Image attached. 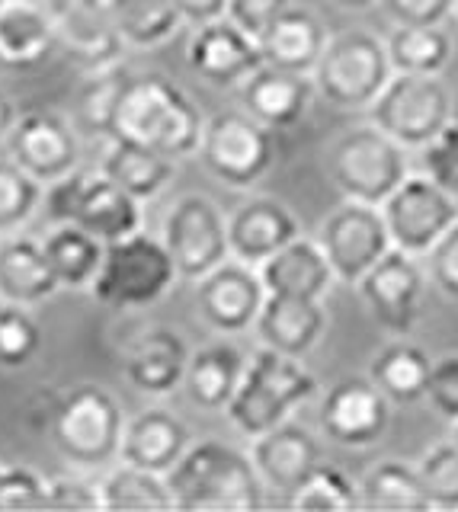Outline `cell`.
I'll use <instances>...</instances> for the list:
<instances>
[{
    "label": "cell",
    "mask_w": 458,
    "mask_h": 512,
    "mask_svg": "<svg viewBox=\"0 0 458 512\" xmlns=\"http://www.w3.org/2000/svg\"><path fill=\"white\" fill-rule=\"evenodd\" d=\"M289 7H292V0H231V4H228V20L234 26H241L247 36H254L260 42L266 32H270V26Z\"/></svg>",
    "instance_id": "bcb514c9"
},
{
    "label": "cell",
    "mask_w": 458,
    "mask_h": 512,
    "mask_svg": "<svg viewBox=\"0 0 458 512\" xmlns=\"http://www.w3.org/2000/svg\"><path fill=\"white\" fill-rule=\"evenodd\" d=\"M7 144L10 157L29 176H36L42 186L68 176L71 170H77V160H81V141H77L74 122L45 109H33L20 116L17 125L10 128Z\"/></svg>",
    "instance_id": "2e32d148"
},
{
    "label": "cell",
    "mask_w": 458,
    "mask_h": 512,
    "mask_svg": "<svg viewBox=\"0 0 458 512\" xmlns=\"http://www.w3.org/2000/svg\"><path fill=\"white\" fill-rule=\"evenodd\" d=\"M260 279L266 285V295H292L311 301H324L330 285L337 282L334 266H330L321 244L302 234L260 266Z\"/></svg>",
    "instance_id": "484cf974"
},
{
    "label": "cell",
    "mask_w": 458,
    "mask_h": 512,
    "mask_svg": "<svg viewBox=\"0 0 458 512\" xmlns=\"http://www.w3.org/2000/svg\"><path fill=\"white\" fill-rule=\"evenodd\" d=\"M244 365H247L244 356L228 343L202 346L199 352L189 356V365H186V378H183L186 397L193 400L199 410H209V413L225 410L241 384Z\"/></svg>",
    "instance_id": "f546056e"
},
{
    "label": "cell",
    "mask_w": 458,
    "mask_h": 512,
    "mask_svg": "<svg viewBox=\"0 0 458 512\" xmlns=\"http://www.w3.org/2000/svg\"><path fill=\"white\" fill-rule=\"evenodd\" d=\"M423 173L446 192L458 196V122L452 119L436 138H430L420 148Z\"/></svg>",
    "instance_id": "7bdbcfd3"
},
{
    "label": "cell",
    "mask_w": 458,
    "mask_h": 512,
    "mask_svg": "<svg viewBox=\"0 0 458 512\" xmlns=\"http://www.w3.org/2000/svg\"><path fill=\"white\" fill-rule=\"evenodd\" d=\"M205 119L196 103L161 74H132L116 112V135L148 144L173 160L199 151Z\"/></svg>",
    "instance_id": "7a4b0ae2"
},
{
    "label": "cell",
    "mask_w": 458,
    "mask_h": 512,
    "mask_svg": "<svg viewBox=\"0 0 458 512\" xmlns=\"http://www.w3.org/2000/svg\"><path fill=\"white\" fill-rule=\"evenodd\" d=\"M0 471H4V464H0Z\"/></svg>",
    "instance_id": "9f6ffc18"
},
{
    "label": "cell",
    "mask_w": 458,
    "mask_h": 512,
    "mask_svg": "<svg viewBox=\"0 0 458 512\" xmlns=\"http://www.w3.org/2000/svg\"><path fill=\"white\" fill-rule=\"evenodd\" d=\"M452 439H455V445H458V423H455V432H452Z\"/></svg>",
    "instance_id": "db71d44e"
},
{
    "label": "cell",
    "mask_w": 458,
    "mask_h": 512,
    "mask_svg": "<svg viewBox=\"0 0 458 512\" xmlns=\"http://www.w3.org/2000/svg\"><path fill=\"white\" fill-rule=\"evenodd\" d=\"M430 368L433 359L417 343H410L407 336H394V343L375 356L369 378L388 394L391 404H417L426 397Z\"/></svg>",
    "instance_id": "d6a6232c"
},
{
    "label": "cell",
    "mask_w": 458,
    "mask_h": 512,
    "mask_svg": "<svg viewBox=\"0 0 458 512\" xmlns=\"http://www.w3.org/2000/svg\"><path fill=\"white\" fill-rule=\"evenodd\" d=\"M189 356H193V352L186 349L183 336L177 330L154 327V330H145L141 336H135V340L125 346L122 368L135 391L151 394V397H164L183 384Z\"/></svg>",
    "instance_id": "ffe728a7"
},
{
    "label": "cell",
    "mask_w": 458,
    "mask_h": 512,
    "mask_svg": "<svg viewBox=\"0 0 458 512\" xmlns=\"http://www.w3.org/2000/svg\"><path fill=\"white\" fill-rule=\"evenodd\" d=\"M45 212L55 224H81L103 244L141 231V202L116 186L103 170H71L68 176L49 183Z\"/></svg>",
    "instance_id": "52a82bcc"
},
{
    "label": "cell",
    "mask_w": 458,
    "mask_h": 512,
    "mask_svg": "<svg viewBox=\"0 0 458 512\" xmlns=\"http://www.w3.org/2000/svg\"><path fill=\"white\" fill-rule=\"evenodd\" d=\"M49 480H42L33 468L13 464L0 471V509H49Z\"/></svg>",
    "instance_id": "ee69618b"
},
{
    "label": "cell",
    "mask_w": 458,
    "mask_h": 512,
    "mask_svg": "<svg viewBox=\"0 0 458 512\" xmlns=\"http://www.w3.org/2000/svg\"><path fill=\"white\" fill-rule=\"evenodd\" d=\"M199 157L215 180L234 189H250L276 164L273 128L254 119L247 109L215 112L212 119H205Z\"/></svg>",
    "instance_id": "9c48e42d"
},
{
    "label": "cell",
    "mask_w": 458,
    "mask_h": 512,
    "mask_svg": "<svg viewBox=\"0 0 458 512\" xmlns=\"http://www.w3.org/2000/svg\"><path fill=\"white\" fill-rule=\"evenodd\" d=\"M42 205V183L17 160H0V234H17Z\"/></svg>",
    "instance_id": "f35d334b"
},
{
    "label": "cell",
    "mask_w": 458,
    "mask_h": 512,
    "mask_svg": "<svg viewBox=\"0 0 458 512\" xmlns=\"http://www.w3.org/2000/svg\"><path fill=\"white\" fill-rule=\"evenodd\" d=\"M314 394H318V378L305 372L298 359L263 346L244 365L241 384L225 413L244 436L254 439L260 432L286 423Z\"/></svg>",
    "instance_id": "3957f363"
},
{
    "label": "cell",
    "mask_w": 458,
    "mask_h": 512,
    "mask_svg": "<svg viewBox=\"0 0 458 512\" xmlns=\"http://www.w3.org/2000/svg\"><path fill=\"white\" fill-rule=\"evenodd\" d=\"M164 244L177 263L180 279L199 282L225 260H231L228 221L209 196H183L170 205L164 218Z\"/></svg>",
    "instance_id": "7c38bea8"
},
{
    "label": "cell",
    "mask_w": 458,
    "mask_h": 512,
    "mask_svg": "<svg viewBox=\"0 0 458 512\" xmlns=\"http://www.w3.org/2000/svg\"><path fill=\"white\" fill-rule=\"evenodd\" d=\"M298 234L302 231H298L295 215L276 199H247L228 218L231 256L254 269H260L276 250H282Z\"/></svg>",
    "instance_id": "44dd1931"
},
{
    "label": "cell",
    "mask_w": 458,
    "mask_h": 512,
    "mask_svg": "<svg viewBox=\"0 0 458 512\" xmlns=\"http://www.w3.org/2000/svg\"><path fill=\"white\" fill-rule=\"evenodd\" d=\"M455 20H458V4H455Z\"/></svg>",
    "instance_id": "11a10c76"
},
{
    "label": "cell",
    "mask_w": 458,
    "mask_h": 512,
    "mask_svg": "<svg viewBox=\"0 0 458 512\" xmlns=\"http://www.w3.org/2000/svg\"><path fill=\"white\" fill-rule=\"evenodd\" d=\"M378 208L388 224L391 244L417 260L430 253L458 221V196L433 183L426 173H410Z\"/></svg>",
    "instance_id": "8fae6325"
},
{
    "label": "cell",
    "mask_w": 458,
    "mask_h": 512,
    "mask_svg": "<svg viewBox=\"0 0 458 512\" xmlns=\"http://www.w3.org/2000/svg\"><path fill=\"white\" fill-rule=\"evenodd\" d=\"M385 45L391 68L404 74H442L452 61V42L442 26L398 23Z\"/></svg>",
    "instance_id": "74e56055"
},
{
    "label": "cell",
    "mask_w": 458,
    "mask_h": 512,
    "mask_svg": "<svg viewBox=\"0 0 458 512\" xmlns=\"http://www.w3.org/2000/svg\"><path fill=\"white\" fill-rule=\"evenodd\" d=\"M103 250L106 244L100 237H93L81 224H71V221L55 224L42 240V253H45V260H49L58 285L71 288V292H84V288L93 285L103 263Z\"/></svg>",
    "instance_id": "1f68e13d"
},
{
    "label": "cell",
    "mask_w": 458,
    "mask_h": 512,
    "mask_svg": "<svg viewBox=\"0 0 458 512\" xmlns=\"http://www.w3.org/2000/svg\"><path fill=\"white\" fill-rule=\"evenodd\" d=\"M359 506L362 509H385V512H423L430 509L417 464L401 458H385L372 464L359 480Z\"/></svg>",
    "instance_id": "836d02e7"
},
{
    "label": "cell",
    "mask_w": 458,
    "mask_h": 512,
    "mask_svg": "<svg viewBox=\"0 0 458 512\" xmlns=\"http://www.w3.org/2000/svg\"><path fill=\"white\" fill-rule=\"evenodd\" d=\"M314 90L311 74L282 71L263 64L241 84V103L254 119L270 128H292L308 116Z\"/></svg>",
    "instance_id": "603a6c76"
},
{
    "label": "cell",
    "mask_w": 458,
    "mask_h": 512,
    "mask_svg": "<svg viewBox=\"0 0 458 512\" xmlns=\"http://www.w3.org/2000/svg\"><path fill=\"white\" fill-rule=\"evenodd\" d=\"M426 266H430V282L439 292L458 298V221L442 234L439 244L426 253Z\"/></svg>",
    "instance_id": "7dc6e473"
},
{
    "label": "cell",
    "mask_w": 458,
    "mask_h": 512,
    "mask_svg": "<svg viewBox=\"0 0 458 512\" xmlns=\"http://www.w3.org/2000/svg\"><path fill=\"white\" fill-rule=\"evenodd\" d=\"M318 244L334 266L337 282L350 285H359V279L394 247L382 208L350 199L321 221Z\"/></svg>",
    "instance_id": "4fadbf2b"
},
{
    "label": "cell",
    "mask_w": 458,
    "mask_h": 512,
    "mask_svg": "<svg viewBox=\"0 0 458 512\" xmlns=\"http://www.w3.org/2000/svg\"><path fill=\"white\" fill-rule=\"evenodd\" d=\"M407 148L378 125L346 132L330 154V176L350 202L382 205L410 176Z\"/></svg>",
    "instance_id": "ba28073f"
},
{
    "label": "cell",
    "mask_w": 458,
    "mask_h": 512,
    "mask_svg": "<svg viewBox=\"0 0 458 512\" xmlns=\"http://www.w3.org/2000/svg\"><path fill=\"white\" fill-rule=\"evenodd\" d=\"M45 7L52 13L58 39L81 61L93 64V68H106V64L119 61L125 45L109 20L106 0H45Z\"/></svg>",
    "instance_id": "7402d4cb"
},
{
    "label": "cell",
    "mask_w": 458,
    "mask_h": 512,
    "mask_svg": "<svg viewBox=\"0 0 458 512\" xmlns=\"http://www.w3.org/2000/svg\"><path fill=\"white\" fill-rule=\"evenodd\" d=\"M391 423V400L372 378H340L321 400V432L343 448H369Z\"/></svg>",
    "instance_id": "9a60e30c"
},
{
    "label": "cell",
    "mask_w": 458,
    "mask_h": 512,
    "mask_svg": "<svg viewBox=\"0 0 458 512\" xmlns=\"http://www.w3.org/2000/svg\"><path fill=\"white\" fill-rule=\"evenodd\" d=\"M324 327H327L324 301L292 298V295H266L254 324L263 346L292 359L308 356L318 346Z\"/></svg>",
    "instance_id": "d4e9b609"
},
{
    "label": "cell",
    "mask_w": 458,
    "mask_h": 512,
    "mask_svg": "<svg viewBox=\"0 0 458 512\" xmlns=\"http://www.w3.org/2000/svg\"><path fill=\"white\" fill-rule=\"evenodd\" d=\"M359 295L372 320L391 336H407L420 317L426 276L417 256L391 247L366 276L359 279Z\"/></svg>",
    "instance_id": "5bb4252c"
},
{
    "label": "cell",
    "mask_w": 458,
    "mask_h": 512,
    "mask_svg": "<svg viewBox=\"0 0 458 512\" xmlns=\"http://www.w3.org/2000/svg\"><path fill=\"white\" fill-rule=\"evenodd\" d=\"M52 442L74 468L100 471L119 458L125 420L116 397L97 384H77L52 407Z\"/></svg>",
    "instance_id": "5b68a950"
},
{
    "label": "cell",
    "mask_w": 458,
    "mask_h": 512,
    "mask_svg": "<svg viewBox=\"0 0 458 512\" xmlns=\"http://www.w3.org/2000/svg\"><path fill=\"white\" fill-rule=\"evenodd\" d=\"M58 29L45 0H0V68L26 71L52 55Z\"/></svg>",
    "instance_id": "cb8c5ba5"
},
{
    "label": "cell",
    "mask_w": 458,
    "mask_h": 512,
    "mask_svg": "<svg viewBox=\"0 0 458 512\" xmlns=\"http://www.w3.org/2000/svg\"><path fill=\"white\" fill-rule=\"evenodd\" d=\"M250 461H254L263 487L292 496L324 464V448L308 426L286 420L254 436Z\"/></svg>",
    "instance_id": "d6986e66"
},
{
    "label": "cell",
    "mask_w": 458,
    "mask_h": 512,
    "mask_svg": "<svg viewBox=\"0 0 458 512\" xmlns=\"http://www.w3.org/2000/svg\"><path fill=\"white\" fill-rule=\"evenodd\" d=\"M417 474L430 509H458V445L455 439L426 448L417 461Z\"/></svg>",
    "instance_id": "60d3db41"
},
{
    "label": "cell",
    "mask_w": 458,
    "mask_h": 512,
    "mask_svg": "<svg viewBox=\"0 0 458 512\" xmlns=\"http://www.w3.org/2000/svg\"><path fill=\"white\" fill-rule=\"evenodd\" d=\"M58 279L45 260L42 244L10 234L0 240V301L33 308L58 292Z\"/></svg>",
    "instance_id": "f1b7e54d"
},
{
    "label": "cell",
    "mask_w": 458,
    "mask_h": 512,
    "mask_svg": "<svg viewBox=\"0 0 458 512\" xmlns=\"http://www.w3.org/2000/svg\"><path fill=\"white\" fill-rule=\"evenodd\" d=\"M109 20L116 26L122 45L157 48L177 36L183 16L173 0H106Z\"/></svg>",
    "instance_id": "e575fe53"
},
{
    "label": "cell",
    "mask_w": 458,
    "mask_h": 512,
    "mask_svg": "<svg viewBox=\"0 0 458 512\" xmlns=\"http://www.w3.org/2000/svg\"><path fill=\"white\" fill-rule=\"evenodd\" d=\"M266 301V285L254 266L225 260L196 282V304L202 320L218 333H244L257 324Z\"/></svg>",
    "instance_id": "e0dca14e"
},
{
    "label": "cell",
    "mask_w": 458,
    "mask_h": 512,
    "mask_svg": "<svg viewBox=\"0 0 458 512\" xmlns=\"http://www.w3.org/2000/svg\"><path fill=\"white\" fill-rule=\"evenodd\" d=\"M132 74L119 64L97 68L74 100V128L87 138H113L116 135V112L122 93L129 87Z\"/></svg>",
    "instance_id": "d590c367"
},
{
    "label": "cell",
    "mask_w": 458,
    "mask_h": 512,
    "mask_svg": "<svg viewBox=\"0 0 458 512\" xmlns=\"http://www.w3.org/2000/svg\"><path fill=\"white\" fill-rule=\"evenodd\" d=\"M42 349V330L23 304L0 301V365L23 368Z\"/></svg>",
    "instance_id": "b9f144b4"
},
{
    "label": "cell",
    "mask_w": 458,
    "mask_h": 512,
    "mask_svg": "<svg viewBox=\"0 0 458 512\" xmlns=\"http://www.w3.org/2000/svg\"><path fill=\"white\" fill-rule=\"evenodd\" d=\"M183 16V23L189 26H205L212 20H221V16H228V4L231 0H173Z\"/></svg>",
    "instance_id": "f907efd6"
},
{
    "label": "cell",
    "mask_w": 458,
    "mask_h": 512,
    "mask_svg": "<svg viewBox=\"0 0 458 512\" xmlns=\"http://www.w3.org/2000/svg\"><path fill=\"white\" fill-rule=\"evenodd\" d=\"M337 7H343V10H369V7H375L378 0H334Z\"/></svg>",
    "instance_id": "f5cc1de1"
},
{
    "label": "cell",
    "mask_w": 458,
    "mask_h": 512,
    "mask_svg": "<svg viewBox=\"0 0 458 512\" xmlns=\"http://www.w3.org/2000/svg\"><path fill=\"white\" fill-rule=\"evenodd\" d=\"M13 125H17V106H13L7 90L0 87V138H7Z\"/></svg>",
    "instance_id": "816d5d0a"
},
{
    "label": "cell",
    "mask_w": 458,
    "mask_h": 512,
    "mask_svg": "<svg viewBox=\"0 0 458 512\" xmlns=\"http://www.w3.org/2000/svg\"><path fill=\"white\" fill-rule=\"evenodd\" d=\"M458 0H385L394 23H426V26H442L455 16Z\"/></svg>",
    "instance_id": "681fc988"
},
{
    "label": "cell",
    "mask_w": 458,
    "mask_h": 512,
    "mask_svg": "<svg viewBox=\"0 0 458 512\" xmlns=\"http://www.w3.org/2000/svg\"><path fill=\"white\" fill-rule=\"evenodd\" d=\"M189 448V429L170 410H141L125 423L119 455L125 464L167 474Z\"/></svg>",
    "instance_id": "4316f807"
},
{
    "label": "cell",
    "mask_w": 458,
    "mask_h": 512,
    "mask_svg": "<svg viewBox=\"0 0 458 512\" xmlns=\"http://www.w3.org/2000/svg\"><path fill=\"white\" fill-rule=\"evenodd\" d=\"M49 509H103L100 506V484L74 474L52 477L49 484Z\"/></svg>",
    "instance_id": "c3c4849f"
},
{
    "label": "cell",
    "mask_w": 458,
    "mask_h": 512,
    "mask_svg": "<svg viewBox=\"0 0 458 512\" xmlns=\"http://www.w3.org/2000/svg\"><path fill=\"white\" fill-rule=\"evenodd\" d=\"M372 109V125L382 128L407 151H420L452 122V93L439 74L394 71Z\"/></svg>",
    "instance_id": "30bf717a"
},
{
    "label": "cell",
    "mask_w": 458,
    "mask_h": 512,
    "mask_svg": "<svg viewBox=\"0 0 458 512\" xmlns=\"http://www.w3.org/2000/svg\"><path fill=\"white\" fill-rule=\"evenodd\" d=\"M260 48L263 64L295 74H314L321 52L327 48V29L311 10L289 7L260 39Z\"/></svg>",
    "instance_id": "83f0119b"
},
{
    "label": "cell",
    "mask_w": 458,
    "mask_h": 512,
    "mask_svg": "<svg viewBox=\"0 0 458 512\" xmlns=\"http://www.w3.org/2000/svg\"><path fill=\"white\" fill-rule=\"evenodd\" d=\"M103 173L138 202H148L167 189L173 173H177V160L141 141L113 138V148L103 157Z\"/></svg>",
    "instance_id": "4dcf8cb0"
},
{
    "label": "cell",
    "mask_w": 458,
    "mask_h": 512,
    "mask_svg": "<svg viewBox=\"0 0 458 512\" xmlns=\"http://www.w3.org/2000/svg\"><path fill=\"white\" fill-rule=\"evenodd\" d=\"M186 61L205 84L234 87L263 68V48L254 36H247L241 26H234L228 16L196 26L186 48Z\"/></svg>",
    "instance_id": "ac0fdd59"
},
{
    "label": "cell",
    "mask_w": 458,
    "mask_h": 512,
    "mask_svg": "<svg viewBox=\"0 0 458 512\" xmlns=\"http://www.w3.org/2000/svg\"><path fill=\"white\" fill-rule=\"evenodd\" d=\"M295 509H318V512H346L359 506V484H353L340 468L321 464L302 487L289 496Z\"/></svg>",
    "instance_id": "ab89813d"
},
{
    "label": "cell",
    "mask_w": 458,
    "mask_h": 512,
    "mask_svg": "<svg viewBox=\"0 0 458 512\" xmlns=\"http://www.w3.org/2000/svg\"><path fill=\"white\" fill-rule=\"evenodd\" d=\"M177 509L189 512H250L263 506V480L250 455L225 442L189 445L167 471Z\"/></svg>",
    "instance_id": "6da1fadb"
},
{
    "label": "cell",
    "mask_w": 458,
    "mask_h": 512,
    "mask_svg": "<svg viewBox=\"0 0 458 512\" xmlns=\"http://www.w3.org/2000/svg\"><path fill=\"white\" fill-rule=\"evenodd\" d=\"M177 279L180 272L164 240L135 231L129 237L106 244L103 263L90 292L103 308L135 311L161 301Z\"/></svg>",
    "instance_id": "277c9868"
},
{
    "label": "cell",
    "mask_w": 458,
    "mask_h": 512,
    "mask_svg": "<svg viewBox=\"0 0 458 512\" xmlns=\"http://www.w3.org/2000/svg\"><path fill=\"white\" fill-rule=\"evenodd\" d=\"M100 506L113 512H161L177 509L167 484V474H154L135 464H119L100 480Z\"/></svg>",
    "instance_id": "8d00e7d4"
},
{
    "label": "cell",
    "mask_w": 458,
    "mask_h": 512,
    "mask_svg": "<svg viewBox=\"0 0 458 512\" xmlns=\"http://www.w3.org/2000/svg\"><path fill=\"white\" fill-rule=\"evenodd\" d=\"M423 400H430V407L442 420H449L452 426L458 423V356H442L433 362Z\"/></svg>",
    "instance_id": "f6af8a7d"
},
{
    "label": "cell",
    "mask_w": 458,
    "mask_h": 512,
    "mask_svg": "<svg viewBox=\"0 0 458 512\" xmlns=\"http://www.w3.org/2000/svg\"><path fill=\"white\" fill-rule=\"evenodd\" d=\"M391 74L388 45L369 29H346L327 39L311 80L324 103L337 109H369Z\"/></svg>",
    "instance_id": "8992f818"
}]
</instances>
